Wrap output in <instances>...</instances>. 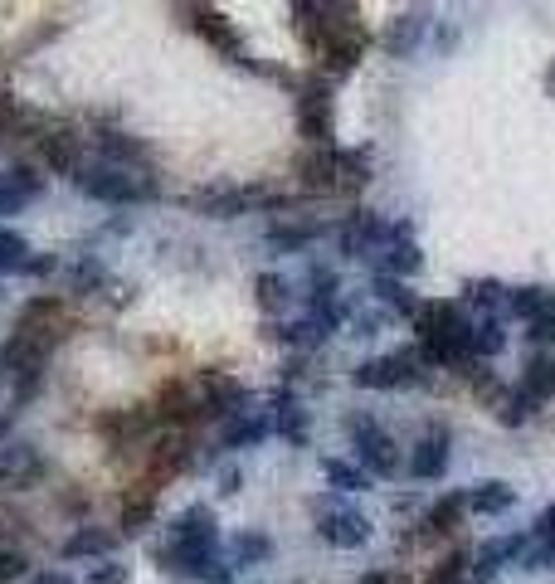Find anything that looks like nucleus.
<instances>
[{
  "label": "nucleus",
  "mask_w": 555,
  "mask_h": 584,
  "mask_svg": "<svg viewBox=\"0 0 555 584\" xmlns=\"http://www.w3.org/2000/svg\"><path fill=\"white\" fill-rule=\"evenodd\" d=\"M312 234H317L312 224H302V229H283V224H278V229H268V244H273V249H302Z\"/></svg>",
  "instance_id": "22"
},
{
  "label": "nucleus",
  "mask_w": 555,
  "mask_h": 584,
  "mask_svg": "<svg viewBox=\"0 0 555 584\" xmlns=\"http://www.w3.org/2000/svg\"><path fill=\"white\" fill-rule=\"evenodd\" d=\"M147 521H151V492H147V497H137V502H127V507H122V526H127V531H142Z\"/></svg>",
  "instance_id": "26"
},
{
  "label": "nucleus",
  "mask_w": 555,
  "mask_h": 584,
  "mask_svg": "<svg viewBox=\"0 0 555 584\" xmlns=\"http://www.w3.org/2000/svg\"><path fill=\"white\" fill-rule=\"evenodd\" d=\"M268 536H239V541H234V560H239V565H249V560H263V555H268Z\"/></svg>",
  "instance_id": "24"
},
{
  "label": "nucleus",
  "mask_w": 555,
  "mask_h": 584,
  "mask_svg": "<svg viewBox=\"0 0 555 584\" xmlns=\"http://www.w3.org/2000/svg\"><path fill=\"white\" fill-rule=\"evenodd\" d=\"M54 268V258H25V273H49Z\"/></svg>",
  "instance_id": "36"
},
{
  "label": "nucleus",
  "mask_w": 555,
  "mask_h": 584,
  "mask_svg": "<svg viewBox=\"0 0 555 584\" xmlns=\"http://www.w3.org/2000/svg\"><path fill=\"white\" fill-rule=\"evenodd\" d=\"M473 507L478 511H507L512 507V487H502V482H482V492L473 497Z\"/></svg>",
  "instance_id": "19"
},
{
  "label": "nucleus",
  "mask_w": 555,
  "mask_h": 584,
  "mask_svg": "<svg viewBox=\"0 0 555 584\" xmlns=\"http://www.w3.org/2000/svg\"><path fill=\"white\" fill-rule=\"evenodd\" d=\"M263 434H268V424H263V419H239V424L224 434V443H229V448H244V443H259Z\"/></svg>",
  "instance_id": "21"
},
{
  "label": "nucleus",
  "mask_w": 555,
  "mask_h": 584,
  "mask_svg": "<svg viewBox=\"0 0 555 584\" xmlns=\"http://www.w3.org/2000/svg\"><path fill=\"white\" fill-rule=\"evenodd\" d=\"M521 395H526V400H551L555 395V361L551 356H531V361H526Z\"/></svg>",
  "instance_id": "12"
},
{
  "label": "nucleus",
  "mask_w": 555,
  "mask_h": 584,
  "mask_svg": "<svg viewBox=\"0 0 555 584\" xmlns=\"http://www.w3.org/2000/svg\"><path fill=\"white\" fill-rule=\"evenodd\" d=\"M259 302L268 307V312H278V307L288 302V283H283V278H273V273H263L259 278Z\"/></svg>",
  "instance_id": "23"
},
{
  "label": "nucleus",
  "mask_w": 555,
  "mask_h": 584,
  "mask_svg": "<svg viewBox=\"0 0 555 584\" xmlns=\"http://www.w3.org/2000/svg\"><path fill=\"white\" fill-rule=\"evenodd\" d=\"M463 497L453 492V497H444V502H434V511H429V531H453L458 526V516H463Z\"/></svg>",
  "instance_id": "18"
},
{
  "label": "nucleus",
  "mask_w": 555,
  "mask_h": 584,
  "mask_svg": "<svg viewBox=\"0 0 555 584\" xmlns=\"http://www.w3.org/2000/svg\"><path fill=\"white\" fill-rule=\"evenodd\" d=\"M93 283H103V268L98 263H78V273H74V288H93Z\"/></svg>",
  "instance_id": "34"
},
{
  "label": "nucleus",
  "mask_w": 555,
  "mask_h": 584,
  "mask_svg": "<svg viewBox=\"0 0 555 584\" xmlns=\"http://www.w3.org/2000/svg\"><path fill=\"white\" fill-rule=\"evenodd\" d=\"M414 327H419V346H424L429 361H453L458 351L473 346V331L458 317L453 302H424V307L414 312Z\"/></svg>",
  "instance_id": "1"
},
{
  "label": "nucleus",
  "mask_w": 555,
  "mask_h": 584,
  "mask_svg": "<svg viewBox=\"0 0 555 584\" xmlns=\"http://www.w3.org/2000/svg\"><path fill=\"white\" fill-rule=\"evenodd\" d=\"M512 307H517L526 322H536V317H551L555 312V297L546 288H521L517 297H512Z\"/></svg>",
  "instance_id": "16"
},
{
  "label": "nucleus",
  "mask_w": 555,
  "mask_h": 584,
  "mask_svg": "<svg viewBox=\"0 0 555 584\" xmlns=\"http://www.w3.org/2000/svg\"><path fill=\"white\" fill-rule=\"evenodd\" d=\"M44 161L54 171H74L78 176V137L74 132H44Z\"/></svg>",
  "instance_id": "13"
},
{
  "label": "nucleus",
  "mask_w": 555,
  "mask_h": 584,
  "mask_svg": "<svg viewBox=\"0 0 555 584\" xmlns=\"http://www.w3.org/2000/svg\"><path fill=\"white\" fill-rule=\"evenodd\" d=\"M190 205L215 219H234L244 210H254V205H263V195H254V190H210V195H195Z\"/></svg>",
  "instance_id": "7"
},
{
  "label": "nucleus",
  "mask_w": 555,
  "mask_h": 584,
  "mask_svg": "<svg viewBox=\"0 0 555 584\" xmlns=\"http://www.w3.org/2000/svg\"><path fill=\"white\" fill-rule=\"evenodd\" d=\"M517 550H521V541H492V546L482 550V570H497V560H507Z\"/></svg>",
  "instance_id": "30"
},
{
  "label": "nucleus",
  "mask_w": 555,
  "mask_h": 584,
  "mask_svg": "<svg viewBox=\"0 0 555 584\" xmlns=\"http://www.w3.org/2000/svg\"><path fill=\"white\" fill-rule=\"evenodd\" d=\"M98 146H103L108 156H117V161H142V156H147L142 146H137V142H127L122 132H103V137H98Z\"/></svg>",
  "instance_id": "20"
},
{
  "label": "nucleus",
  "mask_w": 555,
  "mask_h": 584,
  "mask_svg": "<svg viewBox=\"0 0 555 584\" xmlns=\"http://www.w3.org/2000/svg\"><path fill=\"white\" fill-rule=\"evenodd\" d=\"M356 448H361V463L375 468V473H395V443L385 429L375 424H356Z\"/></svg>",
  "instance_id": "6"
},
{
  "label": "nucleus",
  "mask_w": 555,
  "mask_h": 584,
  "mask_svg": "<svg viewBox=\"0 0 555 584\" xmlns=\"http://www.w3.org/2000/svg\"><path fill=\"white\" fill-rule=\"evenodd\" d=\"M385 268H390V273H409V268H419V254H414L409 244H400V249H390Z\"/></svg>",
  "instance_id": "31"
},
{
  "label": "nucleus",
  "mask_w": 555,
  "mask_h": 584,
  "mask_svg": "<svg viewBox=\"0 0 555 584\" xmlns=\"http://www.w3.org/2000/svg\"><path fill=\"white\" fill-rule=\"evenodd\" d=\"M361 584H400V575H366Z\"/></svg>",
  "instance_id": "38"
},
{
  "label": "nucleus",
  "mask_w": 555,
  "mask_h": 584,
  "mask_svg": "<svg viewBox=\"0 0 555 584\" xmlns=\"http://www.w3.org/2000/svg\"><path fill=\"white\" fill-rule=\"evenodd\" d=\"M88 584H127V565H93L88 570Z\"/></svg>",
  "instance_id": "29"
},
{
  "label": "nucleus",
  "mask_w": 555,
  "mask_h": 584,
  "mask_svg": "<svg viewBox=\"0 0 555 584\" xmlns=\"http://www.w3.org/2000/svg\"><path fill=\"white\" fill-rule=\"evenodd\" d=\"M297 127H302L307 142H317V146L332 137V98H327L322 83H312V88L297 98Z\"/></svg>",
  "instance_id": "3"
},
{
  "label": "nucleus",
  "mask_w": 555,
  "mask_h": 584,
  "mask_svg": "<svg viewBox=\"0 0 555 584\" xmlns=\"http://www.w3.org/2000/svg\"><path fill=\"white\" fill-rule=\"evenodd\" d=\"M370 526L366 516H356V511H327L322 516V541H332V546H366Z\"/></svg>",
  "instance_id": "9"
},
{
  "label": "nucleus",
  "mask_w": 555,
  "mask_h": 584,
  "mask_svg": "<svg viewBox=\"0 0 555 584\" xmlns=\"http://www.w3.org/2000/svg\"><path fill=\"white\" fill-rule=\"evenodd\" d=\"M195 30L210 39L215 49H224L229 59H244V44H239V35H234V25L224 20L220 10H195Z\"/></svg>",
  "instance_id": "11"
},
{
  "label": "nucleus",
  "mask_w": 555,
  "mask_h": 584,
  "mask_svg": "<svg viewBox=\"0 0 555 584\" xmlns=\"http://www.w3.org/2000/svg\"><path fill=\"white\" fill-rule=\"evenodd\" d=\"M463 570H468V560H463V555H444V560H439V570L429 575V584H458L463 580Z\"/></svg>",
  "instance_id": "27"
},
{
  "label": "nucleus",
  "mask_w": 555,
  "mask_h": 584,
  "mask_svg": "<svg viewBox=\"0 0 555 584\" xmlns=\"http://www.w3.org/2000/svg\"><path fill=\"white\" fill-rule=\"evenodd\" d=\"M278 424H283V434L288 438L307 434V419H302V409H293V400H278Z\"/></svg>",
  "instance_id": "25"
},
{
  "label": "nucleus",
  "mask_w": 555,
  "mask_h": 584,
  "mask_svg": "<svg viewBox=\"0 0 555 584\" xmlns=\"http://www.w3.org/2000/svg\"><path fill=\"white\" fill-rule=\"evenodd\" d=\"M108 550H112V536H108V531H93V526H83V531H74V536L64 541V550H59V555H64V560H83V555L93 560V555H108Z\"/></svg>",
  "instance_id": "14"
},
{
  "label": "nucleus",
  "mask_w": 555,
  "mask_h": 584,
  "mask_svg": "<svg viewBox=\"0 0 555 584\" xmlns=\"http://www.w3.org/2000/svg\"><path fill=\"white\" fill-rule=\"evenodd\" d=\"M25 258H30V244L15 229H0V278L15 273V268H25Z\"/></svg>",
  "instance_id": "17"
},
{
  "label": "nucleus",
  "mask_w": 555,
  "mask_h": 584,
  "mask_svg": "<svg viewBox=\"0 0 555 584\" xmlns=\"http://www.w3.org/2000/svg\"><path fill=\"white\" fill-rule=\"evenodd\" d=\"M526 336H531V341H555V312H551V317H536Z\"/></svg>",
  "instance_id": "35"
},
{
  "label": "nucleus",
  "mask_w": 555,
  "mask_h": 584,
  "mask_svg": "<svg viewBox=\"0 0 555 584\" xmlns=\"http://www.w3.org/2000/svg\"><path fill=\"white\" fill-rule=\"evenodd\" d=\"M419 370H414V356H380V361H366L356 370V385L366 390H395V385H409Z\"/></svg>",
  "instance_id": "4"
},
{
  "label": "nucleus",
  "mask_w": 555,
  "mask_h": 584,
  "mask_svg": "<svg viewBox=\"0 0 555 584\" xmlns=\"http://www.w3.org/2000/svg\"><path fill=\"white\" fill-rule=\"evenodd\" d=\"M444 468H448V434L444 429H429V434L419 438L414 458H409V473L414 477H444Z\"/></svg>",
  "instance_id": "8"
},
{
  "label": "nucleus",
  "mask_w": 555,
  "mask_h": 584,
  "mask_svg": "<svg viewBox=\"0 0 555 584\" xmlns=\"http://www.w3.org/2000/svg\"><path fill=\"white\" fill-rule=\"evenodd\" d=\"M44 477V463H39V453L30 443H5V453H0V482L5 487H30Z\"/></svg>",
  "instance_id": "5"
},
{
  "label": "nucleus",
  "mask_w": 555,
  "mask_h": 584,
  "mask_svg": "<svg viewBox=\"0 0 555 584\" xmlns=\"http://www.w3.org/2000/svg\"><path fill=\"white\" fill-rule=\"evenodd\" d=\"M473 351H482V356L502 351V327H482L478 336H473Z\"/></svg>",
  "instance_id": "33"
},
{
  "label": "nucleus",
  "mask_w": 555,
  "mask_h": 584,
  "mask_svg": "<svg viewBox=\"0 0 555 584\" xmlns=\"http://www.w3.org/2000/svg\"><path fill=\"white\" fill-rule=\"evenodd\" d=\"M536 541H541V546L526 555V565H531V570H536V565H551V560H555V507H546V516L536 521Z\"/></svg>",
  "instance_id": "15"
},
{
  "label": "nucleus",
  "mask_w": 555,
  "mask_h": 584,
  "mask_svg": "<svg viewBox=\"0 0 555 584\" xmlns=\"http://www.w3.org/2000/svg\"><path fill=\"white\" fill-rule=\"evenodd\" d=\"M5 424H10V419H0V438H5Z\"/></svg>",
  "instance_id": "39"
},
{
  "label": "nucleus",
  "mask_w": 555,
  "mask_h": 584,
  "mask_svg": "<svg viewBox=\"0 0 555 584\" xmlns=\"http://www.w3.org/2000/svg\"><path fill=\"white\" fill-rule=\"evenodd\" d=\"M0 215H10V210H5V200H0Z\"/></svg>",
  "instance_id": "40"
},
{
  "label": "nucleus",
  "mask_w": 555,
  "mask_h": 584,
  "mask_svg": "<svg viewBox=\"0 0 555 584\" xmlns=\"http://www.w3.org/2000/svg\"><path fill=\"white\" fill-rule=\"evenodd\" d=\"M35 584H74L69 575H59V570H44V575H35Z\"/></svg>",
  "instance_id": "37"
},
{
  "label": "nucleus",
  "mask_w": 555,
  "mask_h": 584,
  "mask_svg": "<svg viewBox=\"0 0 555 584\" xmlns=\"http://www.w3.org/2000/svg\"><path fill=\"white\" fill-rule=\"evenodd\" d=\"M20 575H25V555H20V550H5V555H0V584L20 580Z\"/></svg>",
  "instance_id": "32"
},
{
  "label": "nucleus",
  "mask_w": 555,
  "mask_h": 584,
  "mask_svg": "<svg viewBox=\"0 0 555 584\" xmlns=\"http://www.w3.org/2000/svg\"><path fill=\"white\" fill-rule=\"evenodd\" d=\"M78 190L103 200V205H132V200L156 195L151 181H137L132 171H117V166H78Z\"/></svg>",
  "instance_id": "2"
},
{
  "label": "nucleus",
  "mask_w": 555,
  "mask_h": 584,
  "mask_svg": "<svg viewBox=\"0 0 555 584\" xmlns=\"http://www.w3.org/2000/svg\"><path fill=\"white\" fill-rule=\"evenodd\" d=\"M327 477H332L336 487H346V492H361L366 487V473H356V468H346V463H327Z\"/></svg>",
  "instance_id": "28"
},
{
  "label": "nucleus",
  "mask_w": 555,
  "mask_h": 584,
  "mask_svg": "<svg viewBox=\"0 0 555 584\" xmlns=\"http://www.w3.org/2000/svg\"><path fill=\"white\" fill-rule=\"evenodd\" d=\"M190 541L215 546V516H210V507H190L171 521V546H190Z\"/></svg>",
  "instance_id": "10"
}]
</instances>
